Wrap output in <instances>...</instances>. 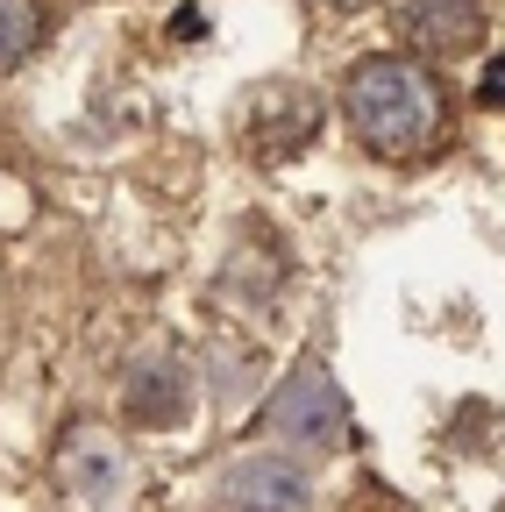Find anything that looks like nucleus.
Listing matches in <instances>:
<instances>
[{
  "mask_svg": "<svg viewBox=\"0 0 505 512\" xmlns=\"http://www.w3.org/2000/svg\"><path fill=\"white\" fill-rule=\"evenodd\" d=\"M235 512H242V505H235Z\"/></svg>",
  "mask_w": 505,
  "mask_h": 512,
  "instance_id": "9",
  "label": "nucleus"
},
{
  "mask_svg": "<svg viewBox=\"0 0 505 512\" xmlns=\"http://www.w3.org/2000/svg\"><path fill=\"white\" fill-rule=\"evenodd\" d=\"M342 114L349 136L385 164H420L449 143V86L427 57H363L342 86Z\"/></svg>",
  "mask_w": 505,
  "mask_h": 512,
  "instance_id": "1",
  "label": "nucleus"
},
{
  "mask_svg": "<svg viewBox=\"0 0 505 512\" xmlns=\"http://www.w3.org/2000/svg\"><path fill=\"white\" fill-rule=\"evenodd\" d=\"M228 505H242V512H313V484H306V470H292L278 456H257V463H235Z\"/></svg>",
  "mask_w": 505,
  "mask_h": 512,
  "instance_id": "5",
  "label": "nucleus"
},
{
  "mask_svg": "<svg viewBox=\"0 0 505 512\" xmlns=\"http://www.w3.org/2000/svg\"><path fill=\"white\" fill-rule=\"evenodd\" d=\"M313 136H321V93L313 86H257V100H249V143H257L264 157H292L306 150Z\"/></svg>",
  "mask_w": 505,
  "mask_h": 512,
  "instance_id": "4",
  "label": "nucleus"
},
{
  "mask_svg": "<svg viewBox=\"0 0 505 512\" xmlns=\"http://www.w3.org/2000/svg\"><path fill=\"white\" fill-rule=\"evenodd\" d=\"M43 0H0V79L15 72V64H29V50L43 43Z\"/></svg>",
  "mask_w": 505,
  "mask_h": 512,
  "instance_id": "8",
  "label": "nucleus"
},
{
  "mask_svg": "<svg viewBox=\"0 0 505 512\" xmlns=\"http://www.w3.org/2000/svg\"><path fill=\"white\" fill-rule=\"evenodd\" d=\"M185 406H193V377H185L178 363H136V377H129V420L171 427V420H185Z\"/></svg>",
  "mask_w": 505,
  "mask_h": 512,
  "instance_id": "7",
  "label": "nucleus"
},
{
  "mask_svg": "<svg viewBox=\"0 0 505 512\" xmlns=\"http://www.w3.org/2000/svg\"><path fill=\"white\" fill-rule=\"evenodd\" d=\"M57 477H65V491H79V498H107L121 484V448L107 434H93V427H72V441L57 448Z\"/></svg>",
  "mask_w": 505,
  "mask_h": 512,
  "instance_id": "6",
  "label": "nucleus"
},
{
  "mask_svg": "<svg viewBox=\"0 0 505 512\" xmlns=\"http://www.w3.org/2000/svg\"><path fill=\"white\" fill-rule=\"evenodd\" d=\"M264 427L299 441V448H342L349 441V399H342V384L328 377V363H299L271 392Z\"/></svg>",
  "mask_w": 505,
  "mask_h": 512,
  "instance_id": "2",
  "label": "nucleus"
},
{
  "mask_svg": "<svg viewBox=\"0 0 505 512\" xmlns=\"http://www.w3.org/2000/svg\"><path fill=\"white\" fill-rule=\"evenodd\" d=\"M392 29L420 57H470L484 43V0H392Z\"/></svg>",
  "mask_w": 505,
  "mask_h": 512,
  "instance_id": "3",
  "label": "nucleus"
}]
</instances>
